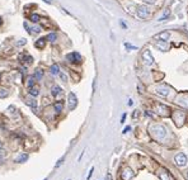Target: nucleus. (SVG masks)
I'll return each mask as SVG.
<instances>
[{
	"instance_id": "3",
	"label": "nucleus",
	"mask_w": 188,
	"mask_h": 180,
	"mask_svg": "<svg viewBox=\"0 0 188 180\" xmlns=\"http://www.w3.org/2000/svg\"><path fill=\"white\" fill-rule=\"evenodd\" d=\"M136 13H137V17L140 19H145V18H148V15H149V9H148V6L140 5V6H137Z\"/></svg>"
},
{
	"instance_id": "37",
	"label": "nucleus",
	"mask_w": 188,
	"mask_h": 180,
	"mask_svg": "<svg viewBox=\"0 0 188 180\" xmlns=\"http://www.w3.org/2000/svg\"><path fill=\"white\" fill-rule=\"evenodd\" d=\"M125 118H126V114H123V115H122V119H121V122H122V123L125 122Z\"/></svg>"
},
{
	"instance_id": "36",
	"label": "nucleus",
	"mask_w": 188,
	"mask_h": 180,
	"mask_svg": "<svg viewBox=\"0 0 188 180\" xmlns=\"http://www.w3.org/2000/svg\"><path fill=\"white\" fill-rule=\"evenodd\" d=\"M44 3H47V4H52V0H43Z\"/></svg>"
},
{
	"instance_id": "2",
	"label": "nucleus",
	"mask_w": 188,
	"mask_h": 180,
	"mask_svg": "<svg viewBox=\"0 0 188 180\" xmlns=\"http://www.w3.org/2000/svg\"><path fill=\"white\" fill-rule=\"evenodd\" d=\"M142 60H144V62L148 66H150V65L154 63V57H152L150 50H145L144 52H142Z\"/></svg>"
},
{
	"instance_id": "7",
	"label": "nucleus",
	"mask_w": 188,
	"mask_h": 180,
	"mask_svg": "<svg viewBox=\"0 0 188 180\" xmlns=\"http://www.w3.org/2000/svg\"><path fill=\"white\" fill-rule=\"evenodd\" d=\"M155 93L159 95H161V96H168L169 95V93H170V90L168 86H165V85H161V86H158L157 89H155Z\"/></svg>"
},
{
	"instance_id": "38",
	"label": "nucleus",
	"mask_w": 188,
	"mask_h": 180,
	"mask_svg": "<svg viewBox=\"0 0 188 180\" xmlns=\"http://www.w3.org/2000/svg\"><path fill=\"white\" fill-rule=\"evenodd\" d=\"M121 25H122V27H123V28H127V25H126L125 23H123V22H121Z\"/></svg>"
},
{
	"instance_id": "13",
	"label": "nucleus",
	"mask_w": 188,
	"mask_h": 180,
	"mask_svg": "<svg viewBox=\"0 0 188 180\" xmlns=\"http://www.w3.org/2000/svg\"><path fill=\"white\" fill-rule=\"evenodd\" d=\"M34 46L37 48H43L46 46V38H40V40H37L36 43H34Z\"/></svg>"
},
{
	"instance_id": "18",
	"label": "nucleus",
	"mask_w": 188,
	"mask_h": 180,
	"mask_svg": "<svg viewBox=\"0 0 188 180\" xmlns=\"http://www.w3.org/2000/svg\"><path fill=\"white\" fill-rule=\"evenodd\" d=\"M41 32V27H33V28H29V29H28V33H31V34H37V33H40Z\"/></svg>"
},
{
	"instance_id": "24",
	"label": "nucleus",
	"mask_w": 188,
	"mask_h": 180,
	"mask_svg": "<svg viewBox=\"0 0 188 180\" xmlns=\"http://www.w3.org/2000/svg\"><path fill=\"white\" fill-rule=\"evenodd\" d=\"M29 94L32 96H37L38 94H40V91H38V89H36V88H31L29 89Z\"/></svg>"
},
{
	"instance_id": "30",
	"label": "nucleus",
	"mask_w": 188,
	"mask_h": 180,
	"mask_svg": "<svg viewBox=\"0 0 188 180\" xmlns=\"http://www.w3.org/2000/svg\"><path fill=\"white\" fill-rule=\"evenodd\" d=\"M23 44H25V40H22V41H18L17 42V46H23Z\"/></svg>"
},
{
	"instance_id": "27",
	"label": "nucleus",
	"mask_w": 188,
	"mask_h": 180,
	"mask_svg": "<svg viewBox=\"0 0 188 180\" xmlns=\"http://www.w3.org/2000/svg\"><path fill=\"white\" fill-rule=\"evenodd\" d=\"M59 75H60V78H61V80H62V81H68V76H66L65 75V74H64V72H59Z\"/></svg>"
},
{
	"instance_id": "20",
	"label": "nucleus",
	"mask_w": 188,
	"mask_h": 180,
	"mask_svg": "<svg viewBox=\"0 0 188 180\" xmlns=\"http://www.w3.org/2000/svg\"><path fill=\"white\" fill-rule=\"evenodd\" d=\"M56 38H57V34H56V33H53V32H52V33H50L49 36L46 37V41H50V42H53V41H55Z\"/></svg>"
},
{
	"instance_id": "26",
	"label": "nucleus",
	"mask_w": 188,
	"mask_h": 180,
	"mask_svg": "<svg viewBox=\"0 0 188 180\" xmlns=\"http://www.w3.org/2000/svg\"><path fill=\"white\" fill-rule=\"evenodd\" d=\"M6 95H8V91H6L5 89H1V90H0V98H5Z\"/></svg>"
},
{
	"instance_id": "11",
	"label": "nucleus",
	"mask_w": 188,
	"mask_h": 180,
	"mask_svg": "<svg viewBox=\"0 0 188 180\" xmlns=\"http://www.w3.org/2000/svg\"><path fill=\"white\" fill-rule=\"evenodd\" d=\"M155 44H157V47L160 51H168V43L164 42V41H158Z\"/></svg>"
},
{
	"instance_id": "15",
	"label": "nucleus",
	"mask_w": 188,
	"mask_h": 180,
	"mask_svg": "<svg viewBox=\"0 0 188 180\" xmlns=\"http://www.w3.org/2000/svg\"><path fill=\"white\" fill-rule=\"evenodd\" d=\"M51 74H52V75H59V72H60V66L57 65V63H53L52 66H51Z\"/></svg>"
},
{
	"instance_id": "19",
	"label": "nucleus",
	"mask_w": 188,
	"mask_h": 180,
	"mask_svg": "<svg viewBox=\"0 0 188 180\" xmlns=\"http://www.w3.org/2000/svg\"><path fill=\"white\" fill-rule=\"evenodd\" d=\"M40 20H41V17L38 14H36V13L31 15V22H33V23H38Z\"/></svg>"
},
{
	"instance_id": "6",
	"label": "nucleus",
	"mask_w": 188,
	"mask_h": 180,
	"mask_svg": "<svg viewBox=\"0 0 188 180\" xmlns=\"http://www.w3.org/2000/svg\"><path fill=\"white\" fill-rule=\"evenodd\" d=\"M174 161H176V165L177 166H184L187 164V156L184 153H178V155L174 157Z\"/></svg>"
},
{
	"instance_id": "8",
	"label": "nucleus",
	"mask_w": 188,
	"mask_h": 180,
	"mask_svg": "<svg viewBox=\"0 0 188 180\" xmlns=\"http://www.w3.org/2000/svg\"><path fill=\"white\" fill-rule=\"evenodd\" d=\"M169 37H170L169 32H161V33L157 34V36H154V40H157V41H164V42H167V41L169 40Z\"/></svg>"
},
{
	"instance_id": "28",
	"label": "nucleus",
	"mask_w": 188,
	"mask_h": 180,
	"mask_svg": "<svg viewBox=\"0 0 188 180\" xmlns=\"http://www.w3.org/2000/svg\"><path fill=\"white\" fill-rule=\"evenodd\" d=\"M25 61H27V63H32L33 62V57L32 56H25Z\"/></svg>"
},
{
	"instance_id": "32",
	"label": "nucleus",
	"mask_w": 188,
	"mask_h": 180,
	"mask_svg": "<svg viewBox=\"0 0 188 180\" xmlns=\"http://www.w3.org/2000/svg\"><path fill=\"white\" fill-rule=\"evenodd\" d=\"M144 1L146 3V4H154V3L157 1V0H144Z\"/></svg>"
},
{
	"instance_id": "29",
	"label": "nucleus",
	"mask_w": 188,
	"mask_h": 180,
	"mask_svg": "<svg viewBox=\"0 0 188 180\" xmlns=\"http://www.w3.org/2000/svg\"><path fill=\"white\" fill-rule=\"evenodd\" d=\"M9 113H12V114H17V112H15V108L14 107H9Z\"/></svg>"
},
{
	"instance_id": "43",
	"label": "nucleus",
	"mask_w": 188,
	"mask_h": 180,
	"mask_svg": "<svg viewBox=\"0 0 188 180\" xmlns=\"http://www.w3.org/2000/svg\"><path fill=\"white\" fill-rule=\"evenodd\" d=\"M187 175H188V172H187Z\"/></svg>"
},
{
	"instance_id": "39",
	"label": "nucleus",
	"mask_w": 188,
	"mask_h": 180,
	"mask_svg": "<svg viewBox=\"0 0 188 180\" xmlns=\"http://www.w3.org/2000/svg\"><path fill=\"white\" fill-rule=\"evenodd\" d=\"M107 180H111V174H108V175H107Z\"/></svg>"
},
{
	"instance_id": "14",
	"label": "nucleus",
	"mask_w": 188,
	"mask_h": 180,
	"mask_svg": "<svg viewBox=\"0 0 188 180\" xmlns=\"http://www.w3.org/2000/svg\"><path fill=\"white\" fill-rule=\"evenodd\" d=\"M28 160V155L27 153H21L17 159H15V162H25Z\"/></svg>"
},
{
	"instance_id": "5",
	"label": "nucleus",
	"mask_w": 188,
	"mask_h": 180,
	"mask_svg": "<svg viewBox=\"0 0 188 180\" xmlns=\"http://www.w3.org/2000/svg\"><path fill=\"white\" fill-rule=\"evenodd\" d=\"M69 62H72V63H80L81 62V56L79 55L78 52H72V53H69L66 56Z\"/></svg>"
},
{
	"instance_id": "23",
	"label": "nucleus",
	"mask_w": 188,
	"mask_h": 180,
	"mask_svg": "<svg viewBox=\"0 0 188 180\" xmlns=\"http://www.w3.org/2000/svg\"><path fill=\"white\" fill-rule=\"evenodd\" d=\"M42 76H43V71H42V70H37V71L34 72V76H33V78L37 79V80H41V78H42Z\"/></svg>"
},
{
	"instance_id": "35",
	"label": "nucleus",
	"mask_w": 188,
	"mask_h": 180,
	"mask_svg": "<svg viewBox=\"0 0 188 180\" xmlns=\"http://www.w3.org/2000/svg\"><path fill=\"white\" fill-rule=\"evenodd\" d=\"M130 130H131V128H130V127H126V128H125V131H123V133H126V132H129V131H130Z\"/></svg>"
},
{
	"instance_id": "9",
	"label": "nucleus",
	"mask_w": 188,
	"mask_h": 180,
	"mask_svg": "<svg viewBox=\"0 0 188 180\" xmlns=\"http://www.w3.org/2000/svg\"><path fill=\"white\" fill-rule=\"evenodd\" d=\"M133 176V171L131 169H125L122 171V174H121V178H122V180H131Z\"/></svg>"
},
{
	"instance_id": "21",
	"label": "nucleus",
	"mask_w": 188,
	"mask_h": 180,
	"mask_svg": "<svg viewBox=\"0 0 188 180\" xmlns=\"http://www.w3.org/2000/svg\"><path fill=\"white\" fill-rule=\"evenodd\" d=\"M169 15H170V10H169V9H165L164 14L161 15V18L159 19V20H160V22H163V20H165V19H167L168 17H169Z\"/></svg>"
},
{
	"instance_id": "25",
	"label": "nucleus",
	"mask_w": 188,
	"mask_h": 180,
	"mask_svg": "<svg viewBox=\"0 0 188 180\" xmlns=\"http://www.w3.org/2000/svg\"><path fill=\"white\" fill-rule=\"evenodd\" d=\"M33 84H34V78L32 76V78H29V81H28V88H33Z\"/></svg>"
},
{
	"instance_id": "40",
	"label": "nucleus",
	"mask_w": 188,
	"mask_h": 180,
	"mask_svg": "<svg viewBox=\"0 0 188 180\" xmlns=\"http://www.w3.org/2000/svg\"><path fill=\"white\" fill-rule=\"evenodd\" d=\"M1 147H3V143H1V141H0V150H1Z\"/></svg>"
},
{
	"instance_id": "4",
	"label": "nucleus",
	"mask_w": 188,
	"mask_h": 180,
	"mask_svg": "<svg viewBox=\"0 0 188 180\" xmlns=\"http://www.w3.org/2000/svg\"><path fill=\"white\" fill-rule=\"evenodd\" d=\"M68 103H69V109L70 110H72V109L76 108V105H78V99H76V95L74 94V93H70L69 94Z\"/></svg>"
},
{
	"instance_id": "12",
	"label": "nucleus",
	"mask_w": 188,
	"mask_h": 180,
	"mask_svg": "<svg viewBox=\"0 0 188 180\" xmlns=\"http://www.w3.org/2000/svg\"><path fill=\"white\" fill-rule=\"evenodd\" d=\"M27 104L29 105L33 110H37V102H36V99H33V98L27 99Z\"/></svg>"
},
{
	"instance_id": "42",
	"label": "nucleus",
	"mask_w": 188,
	"mask_h": 180,
	"mask_svg": "<svg viewBox=\"0 0 188 180\" xmlns=\"http://www.w3.org/2000/svg\"><path fill=\"white\" fill-rule=\"evenodd\" d=\"M43 180H47V179H43Z\"/></svg>"
},
{
	"instance_id": "31",
	"label": "nucleus",
	"mask_w": 188,
	"mask_h": 180,
	"mask_svg": "<svg viewBox=\"0 0 188 180\" xmlns=\"http://www.w3.org/2000/svg\"><path fill=\"white\" fill-rule=\"evenodd\" d=\"M125 46H126V48H130V50H136V47L131 46V44H130V43H125Z\"/></svg>"
},
{
	"instance_id": "16",
	"label": "nucleus",
	"mask_w": 188,
	"mask_h": 180,
	"mask_svg": "<svg viewBox=\"0 0 188 180\" xmlns=\"http://www.w3.org/2000/svg\"><path fill=\"white\" fill-rule=\"evenodd\" d=\"M62 93V89L60 88V86H53L52 90H51V94H52L53 96H57V95H60Z\"/></svg>"
},
{
	"instance_id": "41",
	"label": "nucleus",
	"mask_w": 188,
	"mask_h": 180,
	"mask_svg": "<svg viewBox=\"0 0 188 180\" xmlns=\"http://www.w3.org/2000/svg\"><path fill=\"white\" fill-rule=\"evenodd\" d=\"M0 24H1V19H0Z\"/></svg>"
},
{
	"instance_id": "34",
	"label": "nucleus",
	"mask_w": 188,
	"mask_h": 180,
	"mask_svg": "<svg viewBox=\"0 0 188 180\" xmlns=\"http://www.w3.org/2000/svg\"><path fill=\"white\" fill-rule=\"evenodd\" d=\"M93 171H94V169L92 168V169H90V171H89V175H88V180L90 179V176H92V174H93Z\"/></svg>"
},
{
	"instance_id": "22",
	"label": "nucleus",
	"mask_w": 188,
	"mask_h": 180,
	"mask_svg": "<svg viewBox=\"0 0 188 180\" xmlns=\"http://www.w3.org/2000/svg\"><path fill=\"white\" fill-rule=\"evenodd\" d=\"M160 179H161V180H173V179L170 178V175L168 174V172H165V171H163V172L160 174Z\"/></svg>"
},
{
	"instance_id": "33",
	"label": "nucleus",
	"mask_w": 188,
	"mask_h": 180,
	"mask_svg": "<svg viewBox=\"0 0 188 180\" xmlns=\"http://www.w3.org/2000/svg\"><path fill=\"white\" fill-rule=\"evenodd\" d=\"M64 159H65V157H62V159H61V160H59V162H57V164H56V168H59V166H60V165H61V164L64 162Z\"/></svg>"
},
{
	"instance_id": "17",
	"label": "nucleus",
	"mask_w": 188,
	"mask_h": 180,
	"mask_svg": "<svg viewBox=\"0 0 188 180\" xmlns=\"http://www.w3.org/2000/svg\"><path fill=\"white\" fill-rule=\"evenodd\" d=\"M53 108H55V110L56 112H61L62 109H64V102H56L55 103V105H53Z\"/></svg>"
},
{
	"instance_id": "10",
	"label": "nucleus",
	"mask_w": 188,
	"mask_h": 180,
	"mask_svg": "<svg viewBox=\"0 0 188 180\" xmlns=\"http://www.w3.org/2000/svg\"><path fill=\"white\" fill-rule=\"evenodd\" d=\"M177 103H179L180 105H183V107L188 108V95L187 94H183L182 96L177 98Z\"/></svg>"
},
{
	"instance_id": "1",
	"label": "nucleus",
	"mask_w": 188,
	"mask_h": 180,
	"mask_svg": "<svg viewBox=\"0 0 188 180\" xmlns=\"http://www.w3.org/2000/svg\"><path fill=\"white\" fill-rule=\"evenodd\" d=\"M151 133L158 140H163L167 136V130H165V127L160 126V124H155V126L151 127Z\"/></svg>"
}]
</instances>
